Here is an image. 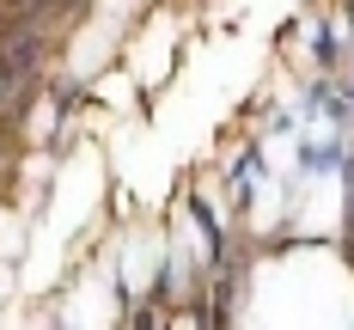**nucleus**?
<instances>
[{"mask_svg":"<svg viewBox=\"0 0 354 330\" xmlns=\"http://www.w3.org/2000/svg\"><path fill=\"white\" fill-rule=\"evenodd\" d=\"M31 98H37V68H19V62L0 55V129H6V135L25 122Z\"/></svg>","mask_w":354,"mask_h":330,"instance_id":"obj_1","label":"nucleus"}]
</instances>
